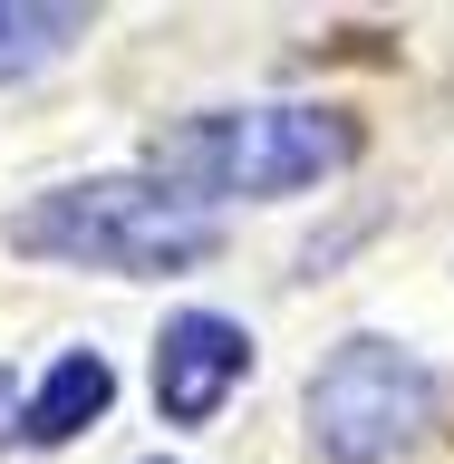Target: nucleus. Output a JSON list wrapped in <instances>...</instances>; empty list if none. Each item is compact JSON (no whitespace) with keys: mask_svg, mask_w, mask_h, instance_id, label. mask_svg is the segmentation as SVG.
<instances>
[{"mask_svg":"<svg viewBox=\"0 0 454 464\" xmlns=\"http://www.w3.org/2000/svg\"><path fill=\"white\" fill-rule=\"evenodd\" d=\"M358 155V116L339 107H223V116H184L145 145L155 184L184 203H271L300 194V184H329V174Z\"/></svg>","mask_w":454,"mask_h":464,"instance_id":"f257e3e1","label":"nucleus"},{"mask_svg":"<svg viewBox=\"0 0 454 464\" xmlns=\"http://www.w3.org/2000/svg\"><path fill=\"white\" fill-rule=\"evenodd\" d=\"M213 242H223V223H213L203 203L145 184V174L58 184V194L10 213V252L87 261V271H126V281H145V271H194V261H213Z\"/></svg>","mask_w":454,"mask_h":464,"instance_id":"f03ea898","label":"nucleus"},{"mask_svg":"<svg viewBox=\"0 0 454 464\" xmlns=\"http://www.w3.org/2000/svg\"><path fill=\"white\" fill-rule=\"evenodd\" d=\"M435 426V368L397 339H339L310 377V445L329 464H387Z\"/></svg>","mask_w":454,"mask_h":464,"instance_id":"7ed1b4c3","label":"nucleus"},{"mask_svg":"<svg viewBox=\"0 0 454 464\" xmlns=\"http://www.w3.org/2000/svg\"><path fill=\"white\" fill-rule=\"evenodd\" d=\"M242 368H252V339H242L232 319H213V310H184V319H165V339H155V406H165L174 426H203V416L242 387Z\"/></svg>","mask_w":454,"mask_h":464,"instance_id":"20e7f679","label":"nucleus"},{"mask_svg":"<svg viewBox=\"0 0 454 464\" xmlns=\"http://www.w3.org/2000/svg\"><path fill=\"white\" fill-rule=\"evenodd\" d=\"M107 397H116V368L97 358V348H68V358L49 368V387L29 397L20 435H29V445H68V435H87L97 416H107Z\"/></svg>","mask_w":454,"mask_h":464,"instance_id":"39448f33","label":"nucleus"},{"mask_svg":"<svg viewBox=\"0 0 454 464\" xmlns=\"http://www.w3.org/2000/svg\"><path fill=\"white\" fill-rule=\"evenodd\" d=\"M78 39H87V10H68V0H0V87L39 78V68L68 58Z\"/></svg>","mask_w":454,"mask_h":464,"instance_id":"423d86ee","label":"nucleus"},{"mask_svg":"<svg viewBox=\"0 0 454 464\" xmlns=\"http://www.w3.org/2000/svg\"><path fill=\"white\" fill-rule=\"evenodd\" d=\"M10 416H20V397H10V368H0V435H10Z\"/></svg>","mask_w":454,"mask_h":464,"instance_id":"0eeeda50","label":"nucleus"},{"mask_svg":"<svg viewBox=\"0 0 454 464\" xmlns=\"http://www.w3.org/2000/svg\"><path fill=\"white\" fill-rule=\"evenodd\" d=\"M155 464H165V455H155Z\"/></svg>","mask_w":454,"mask_h":464,"instance_id":"6e6552de","label":"nucleus"}]
</instances>
